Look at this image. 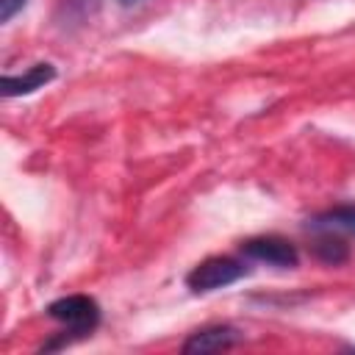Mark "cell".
Listing matches in <instances>:
<instances>
[{"label":"cell","mask_w":355,"mask_h":355,"mask_svg":"<svg viewBox=\"0 0 355 355\" xmlns=\"http://www.w3.org/2000/svg\"><path fill=\"white\" fill-rule=\"evenodd\" d=\"M47 316L64 324V344L89 336L100 324V305L86 294H69L47 305Z\"/></svg>","instance_id":"1"},{"label":"cell","mask_w":355,"mask_h":355,"mask_svg":"<svg viewBox=\"0 0 355 355\" xmlns=\"http://www.w3.org/2000/svg\"><path fill=\"white\" fill-rule=\"evenodd\" d=\"M247 275H250V269L241 261L227 258V255H214V258H205L202 263H197L186 275V286L191 291H197V294H205V291H216V288L233 286Z\"/></svg>","instance_id":"2"},{"label":"cell","mask_w":355,"mask_h":355,"mask_svg":"<svg viewBox=\"0 0 355 355\" xmlns=\"http://www.w3.org/2000/svg\"><path fill=\"white\" fill-rule=\"evenodd\" d=\"M241 252L252 261H261V263H269V266H277V269H294L300 263L297 247L283 236L247 239V241H241Z\"/></svg>","instance_id":"3"},{"label":"cell","mask_w":355,"mask_h":355,"mask_svg":"<svg viewBox=\"0 0 355 355\" xmlns=\"http://www.w3.org/2000/svg\"><path fill=\"white\" fill-rule=\"evenodd\" d=\"M239 341H241V333L236 327H230V324H211V327H202V330L191 333L180 349L186 355H205V352L233 349Z\"/></svg>","instance_id":"4"},{"label":"cell","mask_w":355,"mask_h":355,"mask_svg":"<svg viewBox=\"0 0 355 355\" xmlns=\"http://www.w3.org/2000/svg\"><path fill=\"white\" fill-rule=\"evenodd\" d=\"M53 78H55V67L53 64H33L22 75H3V97L31 94V92L42 89L44 83H50Z\"/></svg>","instance_id":"5"},{"label":"cell","mask_w":355,"mask_h":355,"mask_svg":"<svg viewBox=\"0 0 355 355\" xmlns=\"http://www.w3.org/2000/svg\"><path fill=\"white\" fill-rule=\"evenodd\" d=\"M305 227L313 233H355V205L327 208V211L316 214L313 219H308Z\"/></svg>","instance_id":"6"},{"label":"cell","mask_w":355,"mask_h":355,"mask_svg":"<svg viewBox=\"0 0 355 355\" xmlns=\"http://www.w3.org/2000/svg\"><path fill=\"white\" fill-rule=\"evenodd\" d=\"M313 255L330 266H338L349 258V247L336 236V233H319L316 244H313Z\"/></svg>","instance_id":"7"},{"label":"cell","mask_w":355,"mask_h":355,"mask_svg":"<svg viewBox=\"0 0 355 355\" xmlns=\"http://www.w3.org/2000/svg\"><path fill=\"white\" fill-rule=\"evenodd\" d=\"M25 3L28 0H0V22H11V17L25 8Z\"/></svg>","instance_id":"8"},{"label":"cell","mask_w":355,"mask_h":355,"mask_svg":"<svg viewBox=\"0 0 355 355\" xmlns=\"http://www.w3.org/2000/svg\"><path fill=\"white\" fill-rule=\"evenodd\" d=\"M122 6H130V3H139V0H119Z\"/></svg>","instance_id":"9"}]
</instances>
